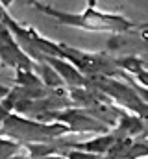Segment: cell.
<instances>
[{"mask_svg":"<svg viewBox=\"0 0 148 159\" xmlns=\"http://www.w3.org/2000/svg\"><path fill=\"white\" fill-rule=\"evenodd\" d=\"M0 65L15 67V69H30L32 67L28 56H24V52L13 41L9 30L4 24H0Z\"/></svg>","mask_w":148,"mask_h":159,"instance_id":"obj_1","label":"cell"},{"mask_svg":"<svg viewBox=\"0 0 148 159\" xmlns=\"http://www.w3.org/2000/svg\"><path fill=\"white\" fill-rule=\"evenodd\" d=\"M13 150H15V144H11V143L0 139V159H7L9 156H11Z\"/></svg>","mask_w":148,"mask_h":159,"instance_id":"obj_2","label":"cell"},{"mask_svg":"<svg viewBox=\"0 0 148 159\" xmlns=\"http://www.w3.org/2000/svg\"><path fill=\"white\" fill-rule=\"evenodd\" d=\"M9 91H11L9 87H6V85H0V102H2V100H4V98L9 94Z\"/></svg>","mask_w":148,"mask_h":159,"instance_id":"obj_3","label":"cell"},{"mask_svg":"<svg viewBox=\"0 0 148 159\" xmlns=\"http://www.w3.org/2000/svg\"><path fill=\"white\" fill-rule=\"evenodd\" d=\"M4 13H6V9L2 7V4H0V24H2V19H4Z\"/></svg>","mask_w":148,"mask_h":159,"instance_id":"obj_4","label":"cell"}]
</instances>
